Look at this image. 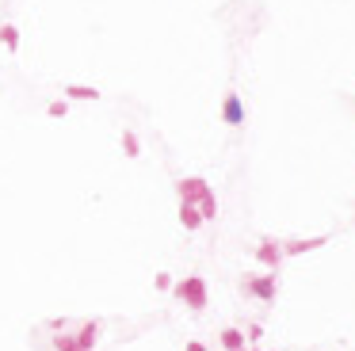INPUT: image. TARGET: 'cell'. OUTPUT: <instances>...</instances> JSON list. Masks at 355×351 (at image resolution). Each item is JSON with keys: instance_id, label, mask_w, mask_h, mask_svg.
<instances>
[{"instance_id": "cell-15", "label": "cell", "mask_w": 355, "mask_h": 351, "mask_svg": "<svg viewBox=\"0 0 355 351\" xmlns=\"http://www.w3.org/2000/svg\"><path fill=\"white\" fill-rule=\"evenodd\" d=\"M245 332H248V343H260V340H264V325H260V321H252Z\"/></svg>"}, {"instance_id": "cell-3", "label": "cell", "mask_w": 355, "mask_h": 351, "mask_svg": "<svg viewBox=\"0 0 355 351\" xmlns=\"http://www.w3.org/2000/svg\"><path fill=\"white\" fill-rule=\"evenodd\" d=\"M241 290H245L248 298H256V302L272 305L275 294H279V279H275V271H267V275H245Z\"/></svg>"}, {"instance_id": "cell-11", "label": "cell", "mask_w": 355, "mask_h": 351, "mask_svg": "<svg viewBox=\"0 0 355 351\" xmlns=\"http://www.w3.org/2000/svg\"><path fill=\"white\" fill-rule=\"evenodd\" d=\"M0 46L8 54H19V27L16 23H0Z\"/></svg>"}, {"instance_id": "cell-16", "label": "cell", "mask_w": 355, "mask_h": 351, "mask_svg": "<svg viewBox=\"0 0 355 351\" xmlns=\"http://www.w3.org/2000/svg\"><path fill=\"white\" fill-rule=\"evenodd\" d=\"M153 286H157V290H172V275H168V271H157V275H153Z\"/></svg>"}, {"instance_id": "cell-9", "label": "cell", "mask_w": 355, "mask_h": 351, "mask_svg": "<svg viewBox=\"0 0 355 351\" xmlns=\"http://www.w3.org/2000/svg\"><path fill=\"white\" fill-rule=\"evenodd\" d=\"M61 96H65L69 103H73V99H88V103H96V99H103V92L92 88V84H65V88H61Z\"/></svg>"}, {"instance_id": "cell-10", "label": "cell", "mask_w": 355, "mask_h": 351, "mask_svg": "<svg viewBox=\"0 0 355 351\" xmlns=\"http://www.w3.org/2000/svg\"><path fill=\"white\" fill-rule=\"evenodd\" d=\"M218 343H222L225 351H245V343H248V332H241V328H222L218 332Z\"/></svg>"}, {"instance_id": "cell-12", "label": "cell", "mask_w": 355, "mask_h": 351, "mask_svg": "<svg viewBox=\"0 0 355 351\" xmlns=\"http://www.w3.org/2000/svg\"><path fill=\"white\" fill-rule=\"evenodd\" d=\"M123 153L130 157V161H138V157H141V141H138V134H134L130 126H123Z\"/></svg>"}, {"instance_id": "cell-2", "label": "cell", "mask_w": 355, "mask_h": 351, "mask_svg": "<svg viewBox=\"0 0 355 351\" xmlns=\"http://www.w3.org/2000/svg\"><path fill=\"white\" fill-rule=\"evenodd\" d=\"M172 294L180 298L191 313H203L207 310V279L203 275H183L180 283L172 286Z\"/></svg>"}, {"instance_id": "cell-1", "label": "cell", "mask_w": 355, "mask_h": 351, "mask_svg": "<svg viewBox=\"0 0 355 351\" xmlns=\"http://www.w3.org/2000/svg\"><path fill=\"white\" fill-rule=\"evenodd\" d=\"M99 332H103V325L99 321H84V325L77 328H58V336H54V351H92L99 340Z\"/></svg>"}, {"instance_id": "cell-4", "label": "cell", "mask_w": 355, "mask_h": 351, "mask_svg": "<svg viewBox=\"0 0 355 351\" xmlns=\"http://www.w3.org/2000/svg\"><path fill=\"white\" fill-rule=\"evenodd\" d=\"M210 191H214V188H210L203 176H183V180L176 183V195H180V203H203Z\"/></svg>"}, {"instance_id": "cell-13", "label": "cell", "mask_w": 355, "mask_h": 351, "mask_svg": "<svg viewBox=\"0 0 355 351\" xmlns=\"http://www.w3.org/2000/svg\"><path fill=\"white\" fill-rule=\"evenodd\" d=\"M199 210L207 214V221H214V218H218V199H214V191H210V195L199 203Z\"/></svg>"}, {"instance_id": "cell-8", "label": "cell", "mask_w": 355, "mask_h": 351, "mask_svg": "<svg viewBox=\"0 0 355 351\" xmlns=\"http://www.w3.org/2000/svg\"><path fill=\"white\" fill-rule=\"evenodd\" d=\"M180 225L187 229V233H195V229L207 225V214L199 210V203H180Z\"/></svg>"}, {"instance_id": "cell-17", "label": "cell", "mask_w": 355, "mask_h": 351, "mask_svg": "<svg viewBox=\"0 0 355 351\" xmlns=\"http://www.w3.org/2000/svg\"><path fill=\"white\" fill-rule=\"evenodd\" d=\"M183 351H207V343H203V340H187V343H183Z\"/></svg>"}, {"instance_id": "cell-18", "label": "cell", "mask_w": 355, "mask_h": 351, "mask_svg": "<svg viewBox=\"0 0 355 351\" xmlns=\"http://www.w3.org/2000/svg\"><path fill=\"white\" fill-rule=\"evenodd\" d=\"M252 351H267V348H252Z\"/></svg>"}, {"instance_id": "cell-6", "label": "cell", "mask_w": 355, "mask_h": 351, "mask_svg": "<svg viewBox=\"0 0 355 351\" xmlns=\"http://www.w3.org/2000/svg\"><path fill=\"white\" fill-rule=\"evenodd\" d=\"M329 245V233L321 237H294V241H283V252L287 256H306V252H317V248Z\"/></svg>"}, {"instance_id": "cell-7", "label": "cell", "mask_w": 355, "mask_h": 351, "mask_svg": "<svg viewBox=\"0 0 355 351\" xmlns=\"http://www.w3.org/2000/svg\"><path fill=\"white\" fill-rule=\"evenodd\" d=\"M222 123L225 126H245V103H241L237 92H225V99H222Z\"/></svg>"}, {"instance_id": "cell-5", "label": "cell", "mask_w": 355, "mask_h": 351, "mask_svg": "<svg viewBox=\"0 0 355 351\" xmlns=\"http://www.w3.org/2000/svg\"><path fill=\"white\" fill-rule=\"evenodd\" d=\"M252 252H256V260L264 263L267 271H279V263L287 260V252H283V241H272V237H264L256 248H252Z\"/></svg>"}, {"instance_id": "cell-14", "label": "cell", "mask_w": 355, "mask_h": 351, "mask_svg": "<svg viewBox=\"0 0 355 351\" xmlns=\"http://www.w3.org/2000/svg\"><path fill=\"white\" fill-rule=\"evenodd\" d=\"M46 111L54 114V119H65V114H69V99H54V103H50Z\"/></svg>"}]
</instances>
